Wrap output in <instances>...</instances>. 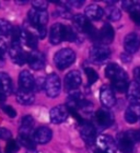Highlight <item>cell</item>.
Listing matches in <instances>:
<instances>
[{
  "label": "cell",
  "instance_id": "6da1fadb",
  "mask_svg": "<svg viewBox=\"0 0 140 153\" xmlns=\"http://www.w3.org/2000/svg\"><path fill=\"white\" fill-rule=\"evenodd\" d=\"M140 140V132L136 130L123 131L117 134L116 144L124 153H134L136 150V142Z\"/></svg>",
  "mask_w": 140,
  "mask_h": 153
},
{
  "label": "cell",
  "instance_id": "7a4b0ae2",
  "mask_svg": "<svg viewBox=\"0 0 140 153\" xmlns=\"http://www.w3.org/2000/svg\"><path fill=\"white\" fill-rule=\"evenodd\" d=\"M74 60H76V53L71 48H63L54 56L55 65L59 70H64L70 67L74 62Z\"/></svg>",
  "mask_w": 140,
  "mask_h": 153
},
{
  "label": "cell",
  "instance_id": "3957f363",
  "mask_svg": "<svg viewBox=\"0 0 140 153\" xmlns=\"http://www.w3.org/2000/svg\"><path fill=\"white\" fill-rule=\"evenodd\" d=\"M111 57V49L105 45H94L90 49V58L95 64H103Z\"/></svg>",
  "mask_w": 140,
  "mask_h": 153
},
{
  "label": "cell",
  "instance_id": "277c9868",
  "mask_svg": "<svg viewBox=\"0 0 140 153\" xmlns=\"http://www.w3.org/2000/svg\"><path fill=\"white\" fill-rule=\"evenodd\" d=\"M61 90V82L59 76L56 74H51L47 76L46 83H45V91L48 97L55 99L59 95Z\"/></svg>",
  "mask_w": 140,
  "mask_h": 153
},
{
  "label": "cell",
  "instance_id": "5b68a950",
  "mask_svg": "<svg viewBox=\"0 0 140 153\" xmlns=\"http://www.w3.org/2000/svg\"><path fill=\"white\" fill-rule=\"evenodd\" d=\"M105 76L111 80L112 83L127 81L128 79V74H126V71L116 64H109L105 68Z\"/></svg>",
  "mask_w": 140,
  "mask_h": 153
},
{
  "label": "cell",
  "instance_id": "8992f818",
  "mask_svg": "<svg viewBox=\"0 0 140 153\" xmlns=\"http://www.w3.org/2000/svg\"><path fill=\"white\" fill-rule=\"evenodd\" d=\"M29 21L33 26H45L48 22V13L47 11L37 10L33 8L28 13Z\"/></svg>",
  "mask_w": 140,
  "mask_h": 153
},
{
  "label": "cell",
  "instance_id": "52a82bcc",
  "mask_svg": "<svg viewBox=\"0 0 140 153\" xmlns=\"http://www.w3.org/2000/svg\"><path fill=\"white\" fill-rule=\"evenodd\" d=\"M94 121L99 127L108 128L114 123V116L107 109L101 108L94 114Z\"/></svg>",
  "mask_w": 140,
  "mask_h": 153
},
{
  "label": "cell",
  "instance_id": "ba28073f",
  "mask_svg": "<svg viewBox=\"0 0 140 153\" xmlns=\"http://www.w3.org/2000/svg\"><path fill=\"white\" fill-rule=\"evenodd\" d=\"M80 134L81 137L88 144H93L96 140V131L95 128L91 123L82 121L80 124Z\"/></svg>",
  "mask_w": 140,
  "mask_h": 153
},
{
  "label": "cell",
  "instance_id": "9c48e42d",
  "mask_svg": "<svg viewBox=\"0 0 140 153\" xmlns=\"http://www.w3.org/2000/svg\"><path fill=\"white\" fill-rule=\"evenodd\" d=\"M81 82H82V78H81V74L78 70L69 71L65 76V88L68 92L78 90Z\"/></svg>",
  "mask_w": 140,
  "mask_h": 153
},
{
  "label": "cell",
  "instance_id": "30bf717a",
  "mask_svg": "<svg viewBox=\"0 0 140 153\" xmlns=\"http://www.w3.org/2000/svg\"><path fill=\"white\" fill-rule=\"evenodd\" d=\"M68 114H69V109L67 106L58 105L51 108L49 113V118L53 124H61L67 119Z\"/></svg>",
  "mask_w": 140,
  "mask_h": 153
},
{
  "label": "cell",
  "instance_id": "8fae6325",
  "mask_svg": "<svg viewBox=\"0 0 140 153\" xmlns=\"http://www.w3.org/2000/svg\"><path fill=\"white\" fill-rule=\"evenodd\" d=\"M98 144L100 150L104 151L106 153H115L117 150L116 141L108 134H102L98 138Z\"/></svg>",
  "mask_w": 140,
  "mask_h": 153
},
{
  "label": "cell",
  "instance_id": "7c38bea8",
  "mask_svg": "<svg viewBox=\"0 0 140 153\" xmlns=\"http://www.w3.org/2000/svg\"><path fill=\"white\" fill-rule=\"evenodd\" d=\"M100 101L105 107H113L116 104V97L112 88L103 85L100 90Z\"/></svg>",
  "mask_w": 140,
  "mask_h": 153
},
{
  "label": "cell",
  "instance_id": "4fadbf2b",
  "mask_svg": "<svg viewBox=\"0 0 140 153\" xmlns=\"http://www.w3.org/2000/svg\"><path fill=\"white\" fill-rule=\"evenodd\" d=\"M28 64L33 70H42L45 67V57L39 51H32L28 55Z\"/></svg>",
  "mask_w": 140,
  "mask_h": 153
},
{
  "label": "cell",
  "instance_id": "5bb4252c",
  "mask_svg": "<svg viewBox=\"0 0 140 153\" xmlns=\"http://www.w3.org/2000/svg\"><path fill=\"white\" fill-rule=\"evenodd\" d=\"M35 79L29 70H23L19 74V85L22 91H31L34 89Z\"/></svg>",
  "mask_w": 140,
  "mask_h": 153
},
{
  "label": "cell",
  "instance_id": "9a60e30c",
  "mask_svg": "<svg viewBox=\"0 0 140 153\" xmlns=\"http://www.w3.org/2000/svg\"><path fill=\"white\" fill-rule=\"evenodd\" d=\"M51 137H53V132H51V129L48 127L42 126V127L37 128V129L34 131L33 140L35 141V143L45 144L51 140Z\"/></svg>",
  "mask_w": 140,
  "mask_h": 153
},
{
  "label": "cell",
  "instance_id": "2e32d148",
  "mask_svg": "<svg viewBox=\"0 0 140 153\" xmlns=\"http://www.w3.org/2000/svg\"><path fill=\"white\" fill-rule=\"evenodd\" d=\"M140 118V102H131L125 112V120L128 124H136Z\"/></svg>",
  "mask_w": 140,
  "mask_h": 153
},
{
  "label": "cell",
  "instance_id": "e0dca14e",
  "mask_svg": "<svg viewBox=\"0 0 140 153\" xmlns=\"http://www.w3.org/2000/svg\"><path fill=\"white\" fill-rule=\"evenodd\" d=\"M9 55L11 59L13 60V62L16 65H22L25 64V61L28 60V56L25 55V53L23 51L21 45H12L9 48Z\"/></svg>",
  "mask_w": 140,
  "mask_h": 153
},
{
  "label": "cell",
  "instance_id": "ac0fdd59",
  "mask_svg": "<svg viewBox=\"0 0 140 153\" xmlns=\"http://www.w3.org/2000/svg\"><path fill=\"white\" fill-rule=\"evenodd\" d=\"M124 47L126 53L128 54H135L138 51L140 47V38L136 33H130L128 34L124 39Z\"/></svg>",
  "mask_w": 140,
  "mask_h": 153
},
{
  "label": "cell",
  "instance_id": "d6986e66",
  "mask_svg": "<svg viewBox=\"0 0 140 153\" xmlns=\"http://www.w3.org/2000/svg\"><path fill=\"white\" fill-rule=\"evenodd\" d=\"M49 41L53 45L60 44L64 41V25L60 23H55L49 30Z\"/></svg>",
  "mask_w": 140,
  "mask_h": 153
},
{
  "label": "cell",
  "instance_id": "ffe728a7",
  "mask_svg": "<svg viewBox=\"0 0 140 153\" xmlns=\"http://www.w3.org/2000/svg\"><path fill=\"white\" fill-rule=\"evenodd\" d=\"M114 35L115 34H114V30H113V27H112L109 24L105 23L104 25L102 26L101 31L99 32V39L102 44H104L105 46H106L107 44H109V43L113 42Z\"/></svg>",
  "mask_w": 140,
  "mask_h": 153
},
{
  "label": "cell",
  "instance_id": "44dd1931",
  "mask_svg": "<svg viewBox=\"0 0 140 153\" xmlns=\"http://www.w3.org/2000/svg\"><path fill=\"white\" fill-rule=\"evenodd\" d=\"M13 91V83L9 74L6 72H0V93L9 95Z\"/></svg>",
  "mask_w": 140,
  "mask_h": 153
},
{
  "label": "cell",
  "instance_id": "7402d4cb",
  "mask_svg": "<svg viewBox=\"0 0 140 153\" xmlns=\"http://www.w3.org/2000/svg\"><path fill=\"white\" fill-rule=\"evenodd\" d=\"M86 16L89 20H94V21H99L102 19V16H104V10L95 3L89 4L86 8Z\"/></svg>",
  "mask_w": 140,
  "mask_h": 153
},
{
  "label": "cell",
  "instance_id": "603a6c76",
  "mask_svg": "<svg viewBox=\"0 0 140 153\" xmlns=\"http://www.w3.org/2000/svg\"><path fill=\"white\" fill-rule=\"evenodd\" d=\"M34 127V118L31 115H26L21 119L20 125V134L23 136H30L31 131Z\"/></svg>",
  "mask_w": 140,
  "mask_h": 153
},
{
  "label": "cell",
  "instance_id": "cb8c5ba5",
  "mask_svg": "<svg viewBox=\"0 0 140 153\" xmlns=\"http://www.w3.org/2000/svg\"><path fill=\"white\" fill-rule=\"evenodd\" d=\"M16 101L20 103L21 105H32L35 101V96L31 91H22L20 90L19 92L16 93Z\"/></svg>",
  "mask_w": 140,
  "mask_h": 153
},
{
  "label": "cell",
  "instance_id": "d4e9b609",
  "mask_svg": "<svg viewBox=\"0 0 140 153\" xmlns=\"http://www.w3.org/2000/svg\"><path fill=\"white\" fill-rule=\"evenodd\" d=\"M22 43L25 44L31 49H35L37 47V37L32 32H30L25 29H22Z\"/></svg>",
  "mask_w": 140,
  "mask_h": 153
},
{
  "label": "cell",
  "instance_id": "484cf974",
  "mask_svg": "<svg viewBox=\"0 0 140 153\" xmlns=\"http://www.w3.org/2000/svg\"><path fill=\"white\" fill-rule=\"evenodd\" d=\"M127 94L128 97L131 102H140V84L136 81H133L128 84L127 88Z\"/></svg>",
  "mask_w": 140,
  "mask_h": 153
},
{
  "label": "cell",
  "instance_id": "4316f807",
  "mask_svg": "<svg viewBox=\"0 0 140 153\" xmlns=\"http://www.w3.org/2000/svg\"><path fill=\"white\" fill-rule=\"evenodd\" d=\"M105 14L107 16V19L109 21H118L121 18V10L117 9L114 6H109L105 10Z\"/></svg>",
  "mask_w": 140,
  "mask_h": 153
},
{
  "label": "cell",
  "instance_id": "83f0119b",
  "mask_svg": "<svg viewBox=\"0 0 140 153\" xmlns=\"http://www.w3.org/2000/svg\"><path fill=\"white\" fill-rule=\"evenodd\" d=\"M13 26L12 24L6 20L0 19V35L1 36H9L12 34Z\"/></svg>",
  "mask_w": 140,
  "mask_h": 153
},
{
  "label": "cell",
  "instance_id": "f1b7e54d",
  "mask_svg": "<svg viewBox=\"0 0 140 153\" xmlns=\"http://www.w3.org/2000/svg\"><path fill=\"white\" fill-rule=\"evenodd\" d=\"M19 142L22 147L26 148L28 150H34L35 149V141L30 138V136H23L20 134L19 136Z\"/></svg>",
  "mask_w": 140,
  "mask_h": 153
},
{
  "label": "cell",
  "instance_id": "f546056e",
  "mask_svg": "<svg viewBox=\"0 0 140 153\" xmlns=\"http://www.w3.org/2000/svg\"><path fill=\"white\" fill-rule=\"evenodd\" d=\"M123 9L128 12H140V2L136 1H124L123 2Z\"/></svg>",
  "mask_w": 140,
  "mask_h": 153
},
{
  "label": "cell",
  "instance_id": "4dcf8cb0",
  "mask_svg": "<svg viewBox=\"0 0 140 153\" xmlns=\"http://www.w3.org/2000/svg\"><path fill=\"white\" fill-rule=\"evenodd\" d=\"M77 38L76 32L72 27L67 25H64V41L67 42H74Z\"/></svg>",
  "mask_w": 140,
  "mask_h": 153
},
{
  "label": "cell",
  "instance_id": "1f68e13d",
  "mask_svg": "<svg viewBox=\"0 0 140 153\" xmlns=\"http://www.w3.org/2000/svg\"><path fill=\"white\" fill-rule=\"evenodd\" d=\"M84 72H86V76L88 78L89 84H94L99 79V74H96V71L94 69H92V68H86Z\"/></svg>",
  "mask_w": 140,
  "mask_h": 153
},
{
  "label": "cell",
  "instance_id": "d6a6232c",
  "mask_svg": "<svg viewBox=\"0 0 140 153\" xmlns=\"http://www.w3.org/2000/svg\"><path fill=\"white\" fill-rule=\"evenodd\" d=\"M45 83H46V79L44 78H37L35 79V83H34V91L35 92H39L43 89H45Z\"/></svg>",
  "mask_w": 140,
  "mask_h": 153
},
{
  "label": "cell",
  "instance_id": "836d02e7",
  "mask_svg": "<svg viewBox=\"0 0 140 153\" xmlns=\"http://www.w3.org/2000/svg\"><path fill=\"white\" fill-rule=\"evenodd\" d=\"M19 150V146L16 140H10L6 147V153H16Z\"/></svg>",
  "mask_w": 140,
  "mask_h": 153
},
{
  "label": "cell",
  "instance_id": "e575fe53",
  "mask_svg": "<svg viewBox=\"0 0 140 153\" xmlns=\"http://www.w3.org/2000/svg\"><path fill=\"white\" fill-rule=\"evenodd\" d=\"M32 4L35 9L43 10V11H46V9H47L48 7V3L46 1H44V0H35V1L32 2Z\"/></svg>",
  "mask_w": 140,
  "mask_h": 153
},
{
  "label": "cell",
  "instance_id": "d590c367",
  "mask_svg": "<svg viewBox=\"0 0 140 153\" xmlns=\"http://www.w3.org/2000/svg\"><path fill=\"white\" fill-rule=\"evenodd\" d=\"M1 109H2L3 112H4V114H7L9 117L14 118L16 116V109L13 108V107H11L10 105H2L1 106Z\"/></svg>",
  "mask_w": 140,
  "mask_h": 153
},
{
  "label": "cell",
  "instance_id": "8d00e7d4",
  "mask_svg": "<svg viewBox=\"0 0 140 153\" xmlns=\"http://www.w3.org/2000/svg\"><path fill=\"white\" fill-rule=\"evenodd\" d=\"M66 6L72 7V8H80L84 4V0H70V1H67L65 2Z\"/></svg>",
  "mask_w": 140,
  "mask_h": 153
},
{
  "label": "cell",
  "instance_id": "74e56055",
  "mask_svg": "<svg viewBox=\"0 0 140 153\" xmlns=\"http://www.w3.org/2000/svg\"><path fill=\"white\" fill-rule=\"evenodd\" d=\"M11 132H10V130H8V129H6V128H1L0 127V139H4V140H7V139H11Z\"/></svg>",
  "mask_w": 140,
  "mask_h": 153
},
{
  "label": "cell",
  "instance_id": "f35d334b",
  "mask_svg": "<svg viewBox=\"0 0 140 153\" xmlns=\"http://www.w3.org/2000/svg\"><path fill=\"white\" fill-rule=\"evenodd\" d=\"M7 49H8L7 43L4 41H2V39H0V56L4 57V54H6Z\"/></svg>",
  "mask_w": 140,
  "mask_h": 153
},
{
  "label": "cell",
  "instance_id": "ab89813d",
  "mask_svg": "<svg viewBox=\"0 0 140 153\" xmlns=\"http://www.w3.org/2000/svg\"><path fill=\"white\" fill-rule=\"evenodd\" d=\"M130 18L136 24L140 25V12H133L130 13Z\"/></svg>",
  "mask_w": 140,
  "mask_h": 153
},
{
  "label": "cell",
  "instance_id": "60d3db41",
  "mask_svg": "<svg viewBox=\"0 0 140 153\" xmlns=\"http://www.w3.org/2000/svg\"><path fill=\"white\" fill-rule=\"evenodd\" d=\"M121 61H124V62L128 64V62H130L131 61V55L128 54V53H124V54H121Z\"/></svg>",
  "mask_w": 140,
  "mask_h": 153
},
{
  "label": "cell",
  "instance_id": "b9f144b4",
  "mask_svg": "<svg viewBox=\"0 0 140 153\" xmlns=\"http://www.w3.org/2000/svg\"><path fill=\"white\" fill-rule=\"evenodd\" d=\"M134 76H135V81L140 84V67H137L134 69Z\"/></svg>",
  "mask_w": 140,
  "mask_h": 153
},
{
  "label": "cell",
  "instance_id": "7bdbcfd3",
  "mask_svg": "<svg viewBox=\"0 0 140 153\" xmlns=\"http://www.w3.org/2000/svg\"><path fill=\"white\" fill-rule=\"evenodd\" d=\"M7 99V95H4V94H2V93H0V103L4 102Z\"/></svg>",
  "mask_w": 140,
  "mask_h": 153
},
{
  "label": "cell",
  "instance_id": "ee69618b",
  "mask_svg": "<svg viewBox=\"0 0 140 153\" xmlns=\"http://www.w3.org/2000/svg\"><path fill=\"white\" fill-rule=\"evenodd\" d=\"M2 66H4V57L0 56V67H2Z\"/></svg>",
  "mask_w": 140,
  "mask_h": 153
},
{
  "label": "cell",
  "instance_id": "f6af8a7d",
  "mask_svg": "<svg viewBox=\"0 0 140 153\" xmlns=\"http://www.w3.org/2000/svg\"><path fill=\"white\" fill-rule=\"evenodd\" d=\"M95 153H106V152H104V151H102V150H100V149H99V150L96 151V152H95Z\"/></svg>",
  "mask_w": 140,
  "mask_h": 153
},
{
  "label": "cell",
  "instance_id": "bcb514c9",
  "mask_svg": "<svg viewBox=\"0 0 140 153\" xmlns=\"http://www.w3.org/2000/svg\"><path fill=\"white\" fill-rule=\"evenodd\" d=\"M0 153H1V152H0Z\"/></svg>",
  "mask_w": 140,
  "mask_h": 153
}]
</instances>
